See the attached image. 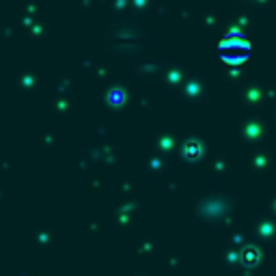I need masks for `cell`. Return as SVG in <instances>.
<instances>
[{
    "instance_id": "6da1fadb",
    "label": "cell",
    "mask_w": 276,
    "mask_h": 276,
    "mask_svg": "<svg viewBox=\"0 0 276 276\" xmlns=\"http://www.w3.org/2000/svg\"><path fill=\"white\" fill-rule=\"evenodd\" d=\"M218 50H220V56L227 60V63H235V65H238V63H244V60L248 58L250 44H248L246 37L233 33V35H227L218 44Z\"/></svg>"
},
{
    "instance_id": "7a4b0ae2",
    "label": "cell",
    "mask_w": 276,
    "mask_h": 276,
    "mask_svg": "<svg viewBox=\"0 0 276 276\" xmlns=\"http://www.w3.org/2000/svg\"><path fill=\"white\" fill-rule=\"evenodd\" d=\"M257 261H259V252L257 250H254V248H246V250H244V263H246V265H254Z\"/></svg>"
}]
</instances>
